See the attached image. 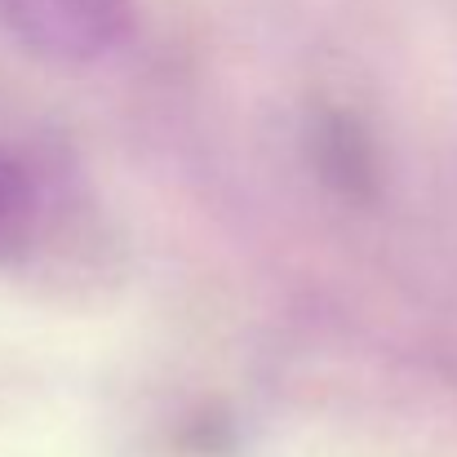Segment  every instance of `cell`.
Segmentation results:
<instances>
[{
  "mask_svg": "<svg viewBox=\"0 0 457 457\" xmlns=\"http://www.w3.org/2000/svg\"><path fill=\"white\" fill-rule=\"evenodd\" d=\"M107 258V231L76 164L0 125V276L80 285Z\"/></svg>",
  "mask_w": 457,
  "mask_h": 457,
  "instance_id": "obj_1",
  "label": "cell"
},
{
  "mask_svg": "<svg viewBox=\"0 0 457 457\" xmlns=\"http://www.w3.org/2000/svg\"><path fill=\"white\" fill-rule=\"evenodd\" d=\"M138 36V0H0V45L54 67H94Z\"/></svg>",
  "mask_w": 457,
  "mask_h": 457,
  "instance_id": "obj_2",
  "label": "cell"
}]
</instances>
